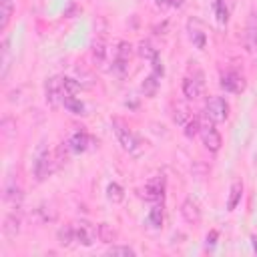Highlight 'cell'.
Wrapping results in <instances>:
<instances>
[{
  "label": "cell",
  "instance_id": "1",
  "mask_svg": "<svg viewBox=\"0 0 257 257\" xmlns=\"http://www.w3.org/2000/svg\"><path fill=\"white\" fill-rule=\"evenodd\" d=\"M56 165H58V163H56L54 155H52L48 149L40 147V149L36 151V155H34V161H32V171H34L36 181H44V179H48V177L54 173Z\"/></svg>",
  "mask_w": 257,
  "mask_h": 257
},
{
  "label": "cell",
  "instance_id": "2",
  "mask_svg": "<svg viewBox=\"0 0 257 257\" xmlns=\"http://www.w3.org/2000/svg\"><path fill=\"white\" fill-rule=\"evenodd\" d=\"M112 131H114V135H116V141H118V145L126 151V153H131V155H137L139 151H141V145H139V139L135 137V133L120 120V118H112Z\"/></svg>",
  "mask_w": 257,
  "mask_h": 257
},
{
  "label": "cell",
  "instance_id": "3",
  "mask_svg": "<svg viewBox=\"0 0 257 257\" xmlns=\"http://www.w3.org/2000/svg\"><path fill=\"white\" fill-rule=\"evenodd\" d=\"M205 118L213 122H225L229 118V102L223 96H211L205 102Z\"/></svg>",
  "mask_w": 257,
  "mask_h": 257
},
{
  "label": "cell",
  "instance_id": "4",
  "mask_svg": "<svg viewBox=\"0 0 257 257\" xmlns=\"http://www.w3.org/2000/svg\"><path fill=\"white\" fill-rule=\"evenodd\" d=\"M199 135H201V141H203V145H205V149H207V151H211V153H217V151L221 149V145H223V139H221L219 131L215 128V122H213V120L205 118V120L201 122Z\"/></svg>",
  "mask_w": 257,
  "mask_h": 257
},
{
  "label": "cell",
  "instance_id": "5",
  "mask_svg": "<svg viewBox=\"0 0 257 257\" xmlns=\"http://www.w3.org/2000/svg\"><path fill=\"white\" fill-rule=\"evenodd\" d=\"M181 90H183V96H185L187 100H197V98H201V94H203V90H205L203 72L195 70L193 74H187V76L183 78Z\"/></svg>",
  "mask_w": 257,
  "mask_h": 257
},
{
  "label": "cell",
  "instance_id": "6",
  "mask_svg": "<svg viewBox=\"0 0 257 257\" xmlns=\"http://www.w3.org/2000/svg\"><path fill=\"white\" fill-rule=\"evenodd\" d=\"M96 227H92L90 223L86 221H80V223H74V241L82 247H92L94 241H96Z\"/></svg>",
  "mask_w": 257,
  "mask_h": 257
},
{
  "label": "cell",
  "instance_id": "7",
  "mask_svg": "<svg viewBox=\"0 0 257 257\" xmlns=\"http://www.w3.org/2000/svg\"><path fill=\"white\" fill-rule=\"evenodd\" d=\"M44 94H46V102H50L52 106L62 102V96H64L62 76H50L46 80V84H44Z\"/></svg>",
  "mask_w": 257,
  "mask_h": 257
},
{
  "label": "cell",
  "instance_id": "8",
  "mask_svg": "<svg viewBox=\"0 0 257 257\" xmlns=\"http://www.w3.org/2000/svg\"><path fill=\"white\" fill-rule=\"evenodd\" d=\"M187 32H189V40L193 42L195 48L203 50L207 46V32H205V28L199 20H189L187 22Z\"/></svg>",
  "mask_w": 257,
  "mask_h": 257
},
{
  "label": "cell",
  "instance_id": "9",
  "mask_svg": "<svg viewBox=\"0 0 257 257\" xmlns=\"http://www.w3.org/2000/svg\"><path fill=\"white\" fill-rule=\"evenodd\" d=\"M143 193H145V199H149V201H155V203L163 201V197H165V177L149 179L145 189H143Z\"/></svg>",
  "mask_w": 257,
  "mask_h": 257
},
{
  "label": "cell",
  "instance_id": "10",
  "mask_svg": "<svg viewBox=\"0 0 257 257\" xmlns=\"http://www.w3.org/2000/svg\"><path fill=\"white\" fill-rule=\"evenodd\" d=\"M221 86L227 92H241L245 88V78L235 70H227L225 74H221Z\"/></svg>",
  "mask_w": 257,
  "mask_h": 257
},
{
  "label": "cell",
  "instance_id": "11",
  "mask_svg": "<svg viewBox=\"0 0 257 257\" xmlns=\"http://www.w3.org/2000/svg\"><path fill=\"white\" fill-rule=\"evenodd\" d=\"M20 225H22L20 213H18V211H10V213L4 217V223H2V233H4V237L14 239V237L20 233Z\"/></svg>",
  "mask_w": 257,
  "mask_h": 257
},
{
  "label": "cell",
  "instance_id": "12",
  "mask_svg": "<svg viewBox=\"0 0 257 257\" xmlns=\"http://www.w3.org/2000/svg\"><path fill=\"white\" fill-rule=\"evenodd\" d=\"M243 46L249 54L257 56V16H253L245 28V34H243Z\"/></svg>",
  "mask_w": 257,
  "mask_h": 257
},
{
  "label": "cell",
  "instance_id": "13",
  "mask_svg": "<svg viewBox=\"0 0 257 257\" xmlns=\"http://www.w3.org/2000/svg\"><path fill=\"white\" fill-rule=\"evenodd\" d=\"M181 217L189 223V225H197L201 221V209L197 205V201L193 199H185L181 205Z\"/></svg>",
  "mask_w": 257,
  "mask_h": 257
},
{
  "label": "cell",
  "instance_id": "14",
  "mask_svg": "<svg viewBox=\"0 0 257 257\" xmlns=\"http://www.w3.org/2000/svg\"><path fill=\"white\" fill-rule=\"evenodd\" d=\"M128 58H131V44L120 42V44H118V48L114 50L112 68H114L116 72H124V70H126V64H128Z\"/></svg>",
  "mask_w": 257,
  "mask_h": 257
},
{
  "label": "cell",
  "instance_id": "15",
  "mask_svg": "<svg viewBox=\"0 0 257 257\" xmlns=\"http://www.w3.org/2000/svg\"><path fill=\"white\" fill-rule=\"evenodd\" d=\"M66 145H68L70 153H84L88 149V145H90V137L84 131H76V133L70 135V139L66 141Z\"/></svg>",
  "mask_w": 257,
  "mask_h": 257
},
{
  "label": "cell",
  "instance_id": "16",
  "mask_svg": "<svg viewBox=\"0 0 257 257\" xmlns=\"http://www.w3.org/2000/svg\"><path fill=\"white\" fill-rule=\"evenodd\" d=\"M4 201L10 205H20V201H22V189L18 187V183L14 179H8L4 185Z\"/></svg>",
  "mask_w": 257,
  "mask_h": 257
},
{
  "label": "cell",
  "instance_id": "17",
  "mask_svg": "<svg viewBox=\"0 0 257 257\" xmlns=\"http://www.w3.org/2000/svg\"><path fill=\"white\" fill-rule=\"evenodd\" d=\"M60 104H62L68 112H72V114H84V110H86L84 102H82L80 98H76V94H64Z\"/></svg>",
  "mask_w": 257,
  "mask_h": 257
},
{
  "label": "cell",
  "instance_id": "18",
  "mask_svg": "<svg viewBox=\"0 0 257 257\" xmlns=\"http://www.w3.org/2000/svg\"><path fill=\"white\" fill-rule=\"evenodd\" d=\"M241 197H243V185H241V181H233V183H231V189H229L227 211H235L237 205L241 203Z\"/></svg>",
  "mask_w": 257,
  "mask_h": 257
},
{
  "label": "cell",
  "instance_id": "19",
  "mask_svg": "<svg viewBox=\"0 0 257 257\" xmlns=\"http://www.w3.org/2000/svg\"><path fill=\"white\" fill-rule=\"evenodd\" d=\"M96 237H98L100 243L110 245L112 241H116V231H114L108 223H98V225H96Z\"/></svg>",
  "mask_w": 257,
  "mask_h": 257
},
{
  "label": "cell",
  "instance_id": "20",
  "mask_svg": "<svg viewBox=\"0 0 257 257\" xmlns=\"http://www.w3.org/2000/svg\"><path fill=\"white\" fill-rule=\"evenodd\" d=\"M14 12V0H0V30H6Z\"/></svg>",
  "mask_w": 257,
  "mask_h": 257
},
{
  "label": "cell",
  "instance_id": "21",
  "mask_svg": "<svg viewBox=\"0 0 257 257\" xmlns=\"http://www.w3.org/2000/svg\"><path fill=\"white\" fill-rule=\"evenodd\" d=\"M56 239H58V243H60L62 247H70V245L74 243V225H64V227H60L58 233H56Z\"/></svg>",
  "mask_w": 257,
  "mask_h": 257
},
{
  "label": "cell",
  "instance_id": "22",
  "mask_svg": "<svg viewBox=\"0 0 257 257\" xmlns=\"http://www.w3.org/2000/svg\"><path fill=\"white\" fill-rule=\"evenodd\" d=\"M106 199L110 203H122L124 201V189L118 185V183H108L106 185Z\"/></svg>",
  "mask_w": 257,
  "mask_h": 257
},
{
  "label": "cell",
  "instance_id": "23",
  "mask_svg": "<svg viewBox=\"0 0 257 257\" xmlns=\"http://www.w3.org/2000/svg\"><path fill=\"white\" fill-rule=\"evenodd\" d=\"M163 219H165L163 207H159V205H155V207L149 211V215H147V223H149L151 227H155V229H159V227L163 225Z\"/></svg>",
  "mask_w": 257,
  "mask_h": 257
},
{
  "label": "cell",
  "instance_id": "24",
  "mask_svg": "<svg viewBox=\"0 0 257 257\" xmlns=\"http://www.w3.org/2000/svg\"><path fill=\"white\" fill-rule=\"evenodd\" d=\"M159 80H161V76L155 74V72H151L149 78L143 82V92H145L147 96H155V92H157V88H159Z\"/></svg>",
  "mask_w": 257,
  "mask_h": 257
},
{
  "label": "cell",
  "instance_id": "25",
  "mask_svg": "<svg viewBox=\"0 0 257 257\" xmlns=\"http://www.w3.org/2000/svg\"><path fill=\"white\" fill-rule=\"evenodd\" d=\"M139 54H141L143 58H147V60H155V58L159 56V50H157L151 42H147V40H145V42H141V44H139Z\"/></svg>",
  "mask_w": 257,
  "mask_h": 257
},
{
  "label": "cell",
  "instance_id": "26",
  "mask_svg": "<svg viewBox=\"0 0 257 257\" xmlns=\"http://www.w3.org/2000/svg\"><path fill=\"white\" fill-rule=\"evenodd\" d=\"M106 54H108V50H106V44L104 42H94L92 44V56H94V62H98V64H104V60H106Z\"/></svg>",
  "mask_w": 257,
  "mask_h": 257
},
{
  "label": "cell",
  "instance_id": "27",
  "mask_svg": "<svg viewBox=\"0 0 257 257\" xmlns=\"http://www.w3.org/2000/svg\"><path fill=\"white\" fill-rule=\"evenodd\" d=\"M8 68H10V40L6 38L2 42V78L8 76Z\"/></svg>",
  "mask_w": 257,
  "mask_h": 257
},
{
  "label": "cell",
  "instance_id": "28",
  "mask_svg": "<svg viewBox=\"0 0 257 257\" xmlns=\"http://www.w3.org/2000/svg\"><path fill=\"white\" fill-rule=\"evenodd\" d=\"M199 128H201V120H199L197 116H191V118L187 120V124H185V135H187L189 139H193L195 135H199Z\"/></svg>",
  "mask_w": 257,
  "mask_h": 257
},
{
  "label": "cell",
  "instance_id": "29",
  "mask_svg": "<svg viewBox=\"0 0 257 257\" xmlns=\"http://www.w3.org/2000/svg\"><path fill=\"white\" fill-rule=\"evenodd\" d=\"M106 253H108V255H126V257H128V255H131V257L137 255V251H135L133 247H126V245H110V247L106 249Z\"/></svg>",
  "mask_w": 257,
  "mask_h": 257
},
{
  "label": "cell",
  "instance_id": "30",
  "mask_svg": "<svg viewBox=\"0 0 257 257\" xmlns=\"http://www.w3.org/2000/svg\"><path fill=\"white\" fill-rule=\"evenodd\" d=\"M215 10H217L219 22H221V24H227V20H229V10H227V6H225V0H217Z\"/></svg>",
  "mask_w": 257,
  "mask_h": 257
},
{
  "label": "cell",
  "instance_id": "31",
  "mask_svg": "<svg viewBox=\"0 0 257 257\" xmlns=\"http://www.w3.org/2000/svg\"><path fill=\"white\" fill-rule=\"evenodd\" d=\"M189 118H191V112H189V110H185V108H179V110H175V122H177V124L185 126Z\"/></svg>",
  "mask_w": 257,
  "mask_h": 257
},
{
  "label": "cell",
  "instance_id": "32",
  "mask_svg": "<svg viewBox=\"0 0 257 257\" xmlns=\"http://www.w3.org/2000/svg\"><path fill=\"white\" fill-rule=\"evenodd\" d=\"M159 6H173V8H181L185 4V0H157Z\"/></svg>",
  "mask_w": 257,
  "mask_h": 257
},
{
  "label": "cell",
  "instance_id": "33",
  "mask_svg": "<svg viewBox=\"0 0 257 257\" xmlns=\"http://www.w3.org/2000/svg\"><path fill=\"white\" fill-rule=\"evenodd\" d=\"M215 239H217V231H211V235H207V243H209V245H215V243H217Z\"/></svg>",
  "mask_w": 257,
  "mask_h": 257
},
{
  "label": "cell",
  "instance_id": "34",
  "mask_svg": "<svg viewBox=\"0 0 257 257\" xmlns=\"http://www.w3.org/2000/svg\"><path fill=\"white\" fill-rule=\"evenodd\" d=\"M251 243H253V249H255V253H257V237H251Z\"/></svg>",
  "mask_w": 257,
  "mask_h": 257
}]
</instances>
